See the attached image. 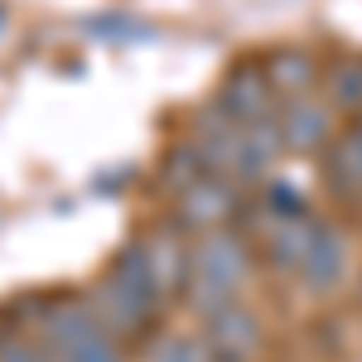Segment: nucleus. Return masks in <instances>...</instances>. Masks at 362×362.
<instances>
[{
  "instance_id": "nucleus-1",
  "label": "nucleus",
  "mask_w": 362,
  "mask_h": 362,
  "mask_svg": "<svg viewBox=\"0 0 362 362\" xmlns=\"http://www.w3.org/2000/svg\"><path fill=\"white\" fill-rule=\"evenodd\" d=\"M87 305L97 309V319H102L116 338H136L160 319V309H165L169 300H165V290H160V280H155V271H150V256L140 247V237L131 247L116 251L112 271L102 276L97 295H92Z\"/></svg>"
},
{
  "instance_id": "nucleus-2",
  "label": "nucleus",
  "mask_w": 362,
  "mask_h": 362,
  "mask_svg": "<svg viewBox=\"0 0 362 362\" xmlns=\"http://www.w3.org/2000/svg\"><path fill=\"white\" fill-rule=\"evenodd\" d=\"M251 280V247L242 232L218 227V232H203L194 237V266H189V290L184 300L198 319L218 314L227 305H242L237 295L247 290Z\"/></svg>"
},
{
  "instance_id": "nucleus-3",
  "label": "nucleus",
  "mask_w": 362,
  "mask_h": 362,
  "mask_svg": "<svg viewBox=\"0 0 362 362\" xmlns=\"http://www.w3.org/2000/svg\"><path fill=\"white\" fill-rule=\"evenodd\" d=\"M39 343L54 362H126L121 338L97 319L87 300H58L39 319Z\"/></svg>"
},
{
  "instance_id": "nucleus-4",
  "label": "nucleus",
  "mask_w": 362,
  "mask_h": 362,
  "mask_svg": "<svg viewBox=\"0 0 362 362\" xmlns=\"http://www.w3.org/2000/svg\"><path fill=\"white\" fill-rule=\"evenodd\" d=\"M242 184H232L223 174H203L198 184H189L184 194L174 198V227H184V232H218L227 227L237 213H242V194H237Z\"/></svg>"
},
{
  "instance_id": "nucleus-5",
  "label": "nucleus",
  "mask_w": 362,
  "mask_h": 362,
  "mask_svg": "<svg viewBox=\"0 0 362 362\" xmlns=\"http://www.w3.org/2000/svg\"><path fill=\"white\" fill-rule=\"evenodd\" d=\"M261 319L247 305H227L218 314L203 319L198 343H203V358L208 362H256L261 353Z\"/></svg>"
},
{
  "instance_id": "nucleus-6",
  "label": "nucleus",
  "mask_w": 362,
  "mask_h": 362,
  "mask_svg": "<svg viewBox=\"0 0 362 362\" xmlns=\"http://www.w3.org/2000/svg\"><path fill=\"white\" fill-rule=\"evenodd\" d=\"M280 97L271 92L266 83V68L261 63H237L232 73H227L223 92H218V112L232 116L237 126H266V121H276Z\"/></svg>"
},
{
  "instance_id": "nucleus-7",
  "label": "nucleus",
  "mask_w": 362,
  "mask_h": 362,
  "mask_svg": "<svg viewBox=\"0 0 362 362\" xmlns=\"http://www.w3.org/2000/svg\"><path fill=\"white\" fill-rule=\"evenodd\" d=\"M348 271H353L348 237H343L338 227L319 223V232H314V242H309V251H305V261H300V271H295V280H300L305 290H314V295H329V290H338V285L348 280Z\"/></svg>"
},
{
  "instance_id": "nucleus-8",
  "label": "nucleus",
  "mask_w": 362,
  "mask_h": 362,
  "mask_svg": "<svg viewBox=\"0 0 362 362\" xmlns=\"http://www.w3.org/2000/svg\"><path fill=\"white\" fill-rule=\"evenodd\" d=\"M280 145L295 150V155H309V150H329V131H334V107L314 102V97H295V102H280Z\"/></svg>"
},
{
  "instance_id": "nucleus-9",
  "label": "nucleus",
  "mask_w": 362,
  "mask_h": 362,
  "mask_svg": "<svg viewBox=\"0 0 362 362\" xmlns=\"http://www.w3.org/2000/svg\"><path fill=\"white\" fill-rule=\"evenodd\" d=\"M324 174L338 194L358 198L362 194V116L348 121V131H338L324 150Z\"/></svg>"
},
{
  "instance_id": "nucleus-10",
  "label": "nucleus",
  "mask_w": 362,
  "mask_h": 362,
  "mask_svg": "<svg viewBox=\"0 0 362 362\" xmlns=\"http://www.w3.org/2000/svg\"><path fill=\"white\" fill-rule=\"evenodd\" d=\"M266 68V83L276 92L280 102H295V97H309V87L319 83V68L314 58L300 54V49H276V54L261 63Z\"/></svg>"
},
{
  "instance_id": "nucleus-11",
  "label": "nucleus",
  "mask_w": 362,
  "mask_h": 362,
  "mask_svg": "<svg viewBox=\"0 0 362 362\" xmlns=\"http://www.w3.org/2000/svg\"><path fill=\"white\" fill-rule=\"evenodd\" d=\"M329 102L362 116V58H348V63H338L329 73Z\"/></svg>"
},
{
  "instance_id": "nucleus-12",
  "label": "nucleus",
  "mask_w": 362,
  "mask_h": 362,
  "mask_svg": "<svg viewBox=\"0 0 362 362\" xmlns=\"http://www.w3.org/2000/svg\"><path fill=\"white\" fill-rule=\"evenodd\" d=\"M145 362H208L198 334H160L145 348Z\"/></svg>"
},
{
  "instance_id": "nucleus-13",
  "label": "nucleus",
  "mask_w": 362,
  "mask_h": 362,
  "mask_svg": "<svg viewBox=\"0 0 362 362\" xmlns=\"http://www.w3.org/2000/svg\"><path fill=\"white\" fill-rule=\"evenodd\" d=\"M0 362H54L49 348L39 343V334H5L0 338Z\"/></svg>"
},
{
  "instance_id": "nucleus-14",
  "label": "nucleus",
  "mask_w": 362,
  "mask_h": 362,
  "mask_svg": "<svg viewBox=\"0 0 362 362\" xmlns=\"http://www.w3.org/2000/svg\"><path fill=\"white\" fill-rule=\"evenodd\" d=\"M87 29L102 39H150V25H140L131 15H102V20H87Z\"/></svg>"
}]
</instances>
